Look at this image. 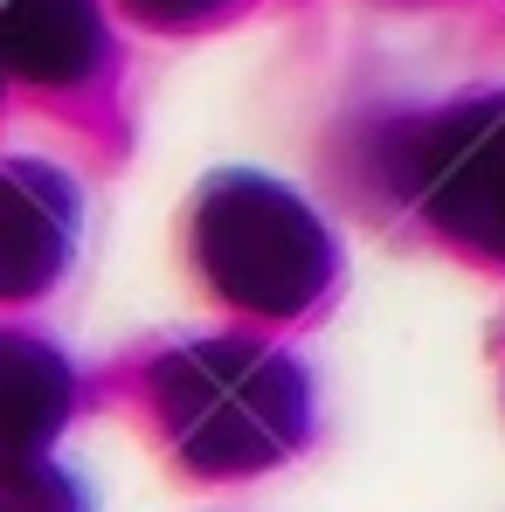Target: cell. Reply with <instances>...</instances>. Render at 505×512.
Here are the masks:
<instances>
[{
    "instance_id": "obj_5",
    "label": "cell",
    "mask_w": 505,
    "mask_h": 512,
    "mask_svg": "<svg viewBox=\"0 0 505 512\" xmlns=\"http://www.w3.org/2000/svg\"><path fill=\"white\" fill-rule=\"evenodd\" d=\"M104 63L97 0H7V70L35 90L90 84Z\"/></svg>"
},
{
    "instance_id": "obj_2",
    "label": "cell",
    "mask_w": 505,
    "mask_h": 512,
    "mask_svg": "<svg viewBox=\"0 0 505 512\" xmlns=\"http://www.w3.org/2000/svg\"><path fill=\"white\" fill-rule=\"evenodd\" d=\"M187 250L201 284L250 319H305L339 277L326 215L263 167H222L201 180Z\"/></svg>"
},
{
    "instance_id": "obj_3",
    "label": "cell",
    "mask_w": 505,
    "mask_h": 512,
    "mask_svg": "<svg viewBox=\"0 0 505 512\" xmlns=\"http://www.w3.org/2000/svg\"><path fill=\"white\" fill-rule=\"evenodd\" d=\"M402 187L436 236L505 263V90L416 118L402 139Z\"/></svg>"
},
{
    "instance_id": "obj_4",
    "label": "cell",
    "mask_w": 505,
    "mask_h": 512,
    "mask_svg": "<svg viewBox=\"0 0 505 512\" xmlns=\"http://www.w3.org/2000/svg\"><path fill=\"white\" fill-rule=\"evenodd\" d=\"M77 229H84V201H77L70 173L42 167V160L0 167V291L14 305L42 298L70 270Z\"/></svg>"
},
{
    "instance_id": "obj_8",
    "label": "cell",
    "mask_w": 505,
    "mask_h": 512,
    "mask_svg": "<svg viewBox=\"0 0 505 512\" xmlns=\"http://www.w3.org/2000/svg\"><path fill=\"white\" fill-rule=\"evenodd\" d=\"M132 21H146V28H194V21H208V14H222L229 0H118Z\"/></svg>"
},
{
    "instance_id": "obj_6",
    "label": "cell",
    "mask_w": 505,
    "mask_h": 512,
    "mask_svg": "<svg viewBox=\"0 0 505 512\" xmlns=\"http://www.w3.org/2000/svg\"><path fill=\"white\" fill-rule=\"evenodd\" d=\"M0 388H7V443L14 457H42L56 443V429L77 409V367L70 353L35 333H7L0 340Z\"/></svg>"
},
{
    "instance_id": "obj_1",
    "label": "cell",
    "mask_w": 505,
    "mask_h": 512,
    "mask_svg": "<svg viewBox=\"0 0 505 512\" xmlns=\"http://www.w3.org/2000/svg\"><path fill=\"white\" fill-rule=\"evenodd\" d=\"M160 436L201 478H256L305 450L312 436V381L284 346L208 333L180 340L146 374Z\"/></svg>"
},
{
    "instance_id": "obj_7",
    "label": "cell",
    "mask_w": 505,
    "mask_h": 512,
    "mask_svg": "<svg viewBox=\"0 0 505 512\" xmlns=\"http://www.w3.org/2000/svg\"><path fill=\"white\" fill-rule=\"evenodd\" d=\"M7 512H90L84 485L56 457H14L7 471Z\"/></svg>"
}]
</instances>
